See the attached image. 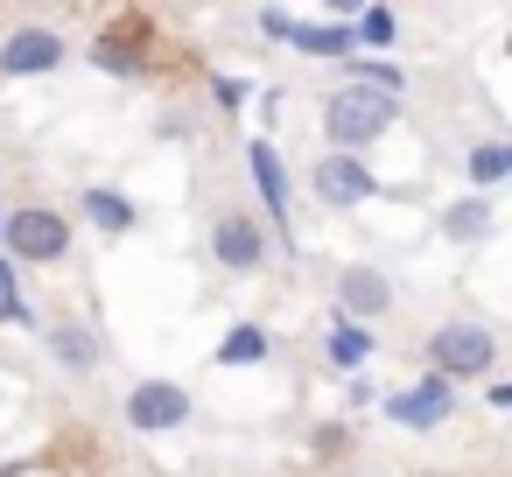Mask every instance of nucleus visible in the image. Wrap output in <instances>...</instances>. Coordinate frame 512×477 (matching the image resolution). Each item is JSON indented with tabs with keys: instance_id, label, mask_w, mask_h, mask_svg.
<instances>
[{
	"instance_id": "1",
	"label": "nucleus",
	"mask_w": 512,
	"mask_h": 477,
	"mask_svg": "<svg viewBox=\"0 0 512 477\" xmlns=\"http://www.w3.org/2000/svg\"><path fill=\"white\" fill-rule=\"evenodd\" d=\"M393 120H400V99H386V92H372V85H344V92H330V106H323V134H330L337 155H358V148L379 141Z\"/></svg>"
},
{
	"instance_id": "2",
	"label": "nucleus",
	"mask_w": 512,
	"mask_h": 477,
	"mask_svg": "<svg viewBox=\"0 0 512 477\" xmlns=\"http://www.w3.org/2000/svg\"><path fill=\"white\" fill-rule=\"evenodd\" d=\"M428 358H435V379H477V372H491V358H498V344H491V330L484 323H449V330H435L428 337Z\"/></svg>"
},
{
	"instance_id": "3",
	"label": "nucleus",
	"mask_w": 512,
	"mask_h": 477,
	"mask_svg": "<svg viewBox=\"0 0 512 477\" xmlns=\"http://www.w3.org/2000/svg\"><path fill=\"white\" fill-rule=\"evenodd\" d=\"M0 239H8L15 260H64L71 253V218L50 211V204H29V211H15L0 225Z\"/></svg>"
},
{
	"instance_id": "4",
	"label": "nucleus",
	"mask_w": 512,
	"mask_h": 477,
	"mask_svg": "<svg viewBox=\"0 0 512 477\" xmlns=\"http://www.w3.org/2000/svg\"><path fill=\"white\" fill-rule=\"evenodd\" d=\"M183 421H190V393H183V386H169V379H141V386L127 393V428L162 435V428H183Z\"/></svg>"
},
{
	"instance_id": "5",
	"label": "nucleus",
	"mask_w": 512,
	"mask_h": 477,
	"mask_svg": "<svg viewBox=\"0 0 512 477\" xmlns=\"http://www.w3.org/2000/svg\"><path fill=\"white\" fill-rule=\"evenodd\" d=\"M449 407H456V386L449 379H421V386H400L393 400H386V414L400 421V428H435V421H449Z\"/></svg>"
},
{
	"instance_id": "6",
	"label": "nucleus",
	"mask_w": 512,
	"mask_h": 477,
	"mask_svg": "<svg viewBox=\"0 0 512 477\" xmlns=\"http://www.w3.org/2000/svg\"><path fill=\"white\" fill-rule=\"evenodd\" d=\"M57 64H64V36H50V29H22V36L0 43V71L8 78H36V71H57Z\"/></svg>"
},
{
	"instance_id": "7",
	"label": "nucleus",
	"mask_w": 512,
	"mask_h": 477,
	"mask_svg": "<svg viewBox=\"0 0 512 477\" xmlns=\"http://www.w3.org/2000/svg\"><path fill=\"white\" fill-rule=\"evenodd\" d=\"M211 253H218L232 274H253V267L267 260V239H260V225H253V218H239V211H232V218H218V232H211Z\"/></svg>"
},
{
	"instance_id": "8",
	"label": "nucleus",
	"mask_w": 512,
	"mask_h": 477,
	"mask_svg": "<svg viewBox=\"0 0 512 477\" xmlns=\"http://www.w3.org/2000/svg\"><path fill=\"white\" fill-rule=\"evenodd\" d=\"M316 197L323 204H365L372 197V169L358 155H330V162H316Z\"/></svg>"
},
{
	"instance_id": "9",
	"label": "nucleus",
	"mask_w": 512,
	"mask_h": 477,
	"mask_svg": "<svg viewBox=\"0 0 512 477\" xmlns=\"http://www.w3.org/2000/svg\"><path fill=\"white\" fill-rule=\"evenodd\" d=\"M337 302H344L351 316H379V309L393 302V288H386V274H372V267H344V274H337Z\"/></svg>"
},
{
	"instance_id": "10",
	"label": "nucleus",
	"mask_w": 512,
	"mask_h": 477,
	"mask_svg": "<svg viewBox=\"0 0 512 477\" xmlns=\"http://www.w3.org/2000/svg\"><path fill=\"white\" fill-rule=\"evenodd\" d=\"M246 162H253V183H260V197H267V218L288 225V176H281V155H274L267 141H253Z\"/></svg>"
},
{
	"instance_id": "11",
	"label": "nucleus",
	"mask_w": 512,
	"mask_h": 477,
	"mask_svg": "<svg viewBox=\"0 0 512 477\" xmlns=\"http://www.w3.org/2000/svg\"><path fill=\"white\" fill-rule=\"evenodd\" d=\"M281 36H288L295 50H309V57H351V50H358V43H351V22H344V29H302V22H288Z\"/></svg>"
},
{
	"instance_id": "12",
	"label": "nucleus",
	"mask_w": 512,
	"mask_h": 477,
	"mask_svg": "<svg viewBox=\"0 0 512 477\" xmlns=\"http://www.w3.org/2000/svg\"><path fill=\"white\" fill-rule=\"evenodd\" d=\"M505 176H512V148H505V141H484V148L470 155V183L491 190V183H505Z\"/></svg>"
},
{
	"instance_id": "13",
	"label": "nucleus",
	"mask_w": 512,
	"mask_h": 477,
	"mask_svg": "<svg viewBox=\"0 0 512 477\" xmlns=\"http://www.w3.org/2000/svg\"><path fill=\"white\" fill-rule=\"evenodd\" d=\"M85 211H92L106 232H127V225H134V204H127L120 190H85Z\"/></svg>"
},
{
	"instance_id": "14",
	"label": "nucleus",
	"mask_w": 512,
	"mask_h": 477,
	"mask_svg": "<svg viewBox=\"0 0 512 477\" xmlns=\"http://www.w3.org/2000/svg\"><path fill=\"white\" fill-rule=\"evenodd\" d=\"M260 358H267V337H260L253 323H239V330L218 344V365H260Z\"/></svg>"
},
{
	"instance_id": "15",
	"label": "nucleus",
	"mask_w": 512,
	"mask_h": 477,
	"mask_svg": "<svg viewBox=\"0 0 512 477\" xmlns=\"http://www.w3.org/2000/svg\"><path fill=\"white\" fill-rule=\"evenodd\" d=\"M365 351H372V337H365L358 323H344V316H337V330H330V365H344V372H351V365H365Z\"/></svg>"
},
{
	"instance_id": "16",
	"label": "nucleus",
	"mask_w": 512,
	"mask_h": 477,
	"mask_svg": "<svg viewBox=\"0 0 512 477\" xmlns=\"http://www.w3.org/2000/svg\"><path fill=\"white\" fill-rule=\"evenodd\" d=\"M92 57H99V71H134V64H141V50H134V36H120V29H106Z\"/></svg>"
},
{
	"instance_id": "17",
	"label": "nucleus",
	"mask_w": 512,
	"mask_h": 477,
	"mask_svg": "<svg viewBox=\"0 0 512 477\" xmlns=\"http://www.w3.org/2000/svg\"><path fill=\"white\" fill-rule=\"evenodd\" d=\"M484 232H491V204L484 197H470V204L449 211V239H484Z\"/></svg>"
},
{
	"instance_id": "18",
	"label": "nucleus",
	"mask_w": 512,
	"mask_h": 477,
	"mask_svg": "<svg viewBox=\"0 0 512 477\" xmlns=\"http://www.w3.org/2000/svg\"><path fill=\"white\" fill-rule=\"evenodd\" d=\"M351 43L386 50V43H393V15H386V8H365V15H358V29H351Z\"/></svg>"
},
{
	"instance_id": "19",
	"label": "nucleus",
	"mask_w": 512,
	"mask_h": 477,
	"mask_svg": "<svg viewBox=\"0 0 512 477\" xmlns=\"http://www.w3.org/2000/svg\"><path fill=\"white\" fill-rule=\"evenodd\" d=\"M50 344H57V358H64V365H92V358H99V344H92L85 330H57Z\"/></svg>"
},
{
	"instance_id": "20",
	"label": "nucleus",
	"mask_w": 512,
	"mask_h": 477,
	"mask_svg": "<svg viewBox=\"0 0 512 477\" xmlns=\"http://www.w3.org/2000/svg\"><path fill=\"white\" fill-rule=\"evenodd\" d=\"M15 295V274H8V260H0V302H8Z\"/></svg>"
}]
</instances>
